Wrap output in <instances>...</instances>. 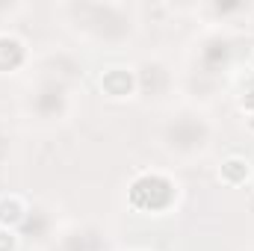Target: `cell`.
Here are the masks:
<instances>
[{"instance_id": "6da1fadb", "label": "cell", "mask_w": 254, "mask_h": 251, "mask_svg": "<svg viewBox=\"0 0 254 251\" xmlns=\"http://www.w3.org/2000/svg\"><path fill=\"white\" fill-rule=\"evenodd\" d=\"M249 160H243V157H231V160H225L222 163V172H219V178L225 181V184H243L246 178H249Z\"/></svg>"}, {"instance_id": "7a4b0ae2", "label": "cell", "mask_w": 254, "mask_h": 251, "mask_svg": "<svg viewBox=\"0 0 254 251\" xmlns=\"http://www.w3.org/2000/svg\"><path fill=\"white\" fill-rule=\"evenodd\" d=\"M24 219V204H21V198H0V225L3 228H12V225H18Z\"/></svg>"}, {"instance_id": "3957f363", "label": "cell", "mask_w": 254, "mask_h": 251, "mask_svg": "<svg viewBox=\"0 0 254 251\" xmlns=\"http://www.w3.org/2000/svg\"><path fill=\"white\" fill-rule=\"evenodd\" d=\"M12 249H15V234L9 228H3L0 231V251H12Z\"/></svg>"}, {"instance_id": "277c9868", "label": "cell", "mask_w": 254, "mask_h": 251, "mask_svg": "<svg viewBox=\"0 0 254 251\" xmlns=\"http://www.w3.org/2000/svg\"><path fill=\"white\" fill-rule=\"evenodd\" d=\"M249 127H252V130H254V116H252V122H249Z\"/></svg>"}, {"instance_id": "5b68a950", "label": "cell", "mask_w": 254, "mask_h": 251, "mask_svg": "<svg viewBox=\"0 0 254 251\" xmlns=\"http://www.w3.org/2000/svg\"><path fill=\"white\" fill-rule=\"evenodd\" d=\"M252 63H254V57H252Z\"/></svg>"}]
</instances>
